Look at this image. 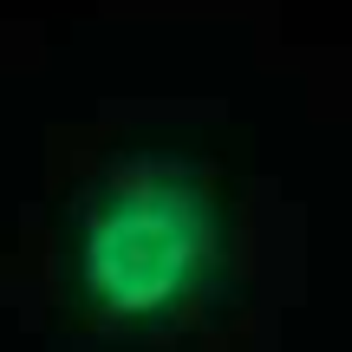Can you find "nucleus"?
<instances>
[{
	"mask_svg": "<svg viewBox=\"0 0 352 352\" xmlns=\"http://www.w3.org/2000/svg\"><path fill=\"white\" fill-rule=\"evenodd\" d=\"M222 267V209L189 164H131L85 202L72 235L78 300L111 327H164Z\"/></svg>",
	"mask_w": 352,
	"mask_h": 352,
	"instance_id": "f257e3e1",
	"label": "nucleus"
}]
</instances>
